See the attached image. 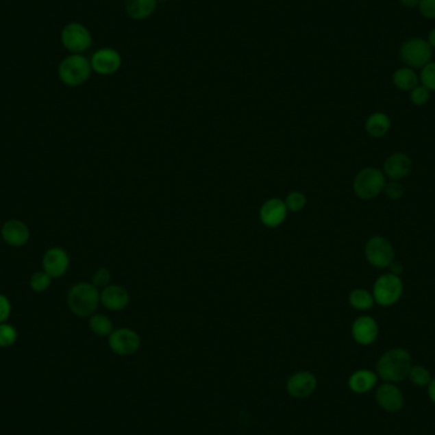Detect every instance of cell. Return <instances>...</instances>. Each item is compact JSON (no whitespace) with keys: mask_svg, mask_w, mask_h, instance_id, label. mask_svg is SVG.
I'll list each match as a JSON object with an SVG mask.
<instances>
[{"mask_svg":"<svg viewBox=\"0 0 435 435\" xmlns=\"http://www.w3.org/2000/svg\"><path fill=\"white\" fill-rule=\"evenodd\" d=\"M349 304L356 311H369L374 304L373 294L363 288H356L349 293Z\"/></svg>","mask_w":435,"mask_h":435,"instance_id":"23","label":"cell"},{"mask_svg":"<svg viewBox=\"0 0 435 435\" xmlns=\"http://www.w3.org/2000/svg\"><path fill=\"white\" fill-rule=\"evenodd\" d=\"M419 80L421 86H424L430 92H435V62H427L425 66L421 68Z\"/></svg>","mask_w":435,"mask_h":435,"instance_id":"27","label":"cell"},{"mask_svg":"<svg viewBox=\"0 0 435 435\" xmlns=\"http://www.w3.org/2000/svg\"><path fill=\"white\" fill-rule=\"evenodd\" d=\"M71 258L65 249L53 247L45 252L42 266L45 273L51 277H62L69 269Z\"/></svg>","mask_w":435,"mask_h":435,"instance_id":"16","label":"cell"},{"mask_svg":"<svg viewBox=\"0 0 435 435\" xmlns=\"http://www.w3.org/2000/svg\"><path fill=\"white\" fill-rule=\"evenodd\" d=\"M288 209L285 206L284 200L279 197H271L267 199L264 204L261 205L258 218L262 225L266 228H277L286 221L288 216Z\"/></svg>","mask_w":435,"mask_h":435,"instance_id":"11","label":"cell"},{"mask_svg":"<svg viewBox=\"0 0 435 435\" xmlns=\"http://www.w3.org/2000/svg\"><path fill=\"white\" fill-rule=\"evenodd\" d=\"M1 237L9 246L21 247L29 240V229L25 223L18 219H10L1 227Z\"/></svg>","mask_w":435,"mask_h":435,"instance_id":"18","label":"cell"},{"mask_svg":"<svg viewBox=\"0 0 435 435\" xmlns=\"http://www.w3.org/2000/svg\"><path fill=\"white\" fill-rule=\"evenodd\" d=\"M410 99L415 106H424L430 99V90L419 84L415 88L410 90Z\"/></svg>","mask_w":435,"mask_h":435,"instance_id":"30","label":"cell"},{"mask_svg":"<svg viewBox=\"0 0 435 435\" xmlns=\"http://www.w3.org/2000/svg\"><path fill=\"white\" fill-rule=\"evenodd\" d=\"M89 329L95 335L101 338H105V336L108 338L111 332L115 330L112 321L110 320V317H107L106 314H102V313H95L89 317Z\"/></svg>","mask_w":435,"mask_h":435,"instance_id":"24","label":"cell"},{"mask_svg":"<svg viewBox=\"0 0 435 435\" xmlns=\"http://www.w3.org/2000/svg\"><path fill=\"white\" fill-rule=\"evenodd\" d=\"M62 42L71 53H83L92 46V35L87 27L74 22L62 28Z\"/></svg>","mask_w":435,"mask_h":435,"instance_id":"9","label":"cell"},{"mask_svg":"<svg viewBox=\"0 0 435 435\" xmlns=\"http://www.w3.org/2000/svg\"><path fill=\"white\" fill-rule=\"evenodd\" d=\"M99 301L108 311H123L130 303V294L121 285L110 284L101 290Z\"/></svg>","mask_w":435,"mask_h":435,"instance_id":"17","label":"cell"},{"mask_svg":"<svg viewBox=\"0 0 435 435\" xmlns=\"http://www.w3.org/2000/svg\"><path fill=\"white\" fill-rule=\"evenodd\" d=\"M409 378L418 387H427L432 381L430 372L423 365H412L410 369Z\"/></svg>","mask_w":435,"mask_h":435,"instance_id":"26","label":"cell"},{"mask_svg":"<svg viewBox=\"0 0 435 435\" xmlns=\"http://www.w3.org/2000/svg\"><path fill=\"white\" fill-rule=\"evenodd\" d=\"M317 388V378L310 371H299L292 374L286 384L285 390L288 395L297 400L308 399Z\"/></svg>","mask_w":435,"mask_h":435,"instance_id":"10","label":"cell"},{"mask_svg":"<svg viewBox=\"0 0 435 435\" xmlns=\"http://www.w3.org/2000/svg\"><path fill=\"white\" fill-rule=\"evenodd\" d=\"M123 59L120 53L111 49L103 47L92 55L90 65L92 71H96L99 75H112L121 68Z\"/></svg>","mask_w":435,"mask_h":435,"instance_id":"12","label":"cell"},{"mask_svg":"<svg viewBox=\"0 0 435 435\" xmlns=\"http://www.w3.org/2000/svg\"><path fill=\"white\" fill-rule=\"evenodd\" d=\"M383 192L390 200H400L401 197L405 194V188H403V185L401 184V181H392V179H390V181L386 182Z\"/></svg>","mask_w":435,"mask_h":435,"instance_id":"31","label":"cell"},{"mask_svg":"<svg viewBox=\"0 0 435 435\" xmlns=\"http://www.w3.org/2000/svg\"><path fill=\"white\" fill-rule=\"evenodd\" d=\"M387 179L382 169L364 167L356 173L353 181V190L360 200H373L381 195Z\"/></svg>","mask_w":435,"mask_h":435,"instance_id":"3","label":"cell"},{"mask_svg":"<svg viewBox=\"0 0 435 435\" xmlns=\"http://www.w3.org/2000/svg\"><path fill=\"white\" fill-rule=\"evenodd\" d=\"M284 203L289 213H299L307 205V196L301 191H292L285 196Z\"/></svg>","mask_w":435,"mask_h":435,"instance_id":"25","label":"cell"},{"mask_svg":"<svg viewBox=\"0 0 435 435\" xmlns=\"http://www.w3.org/2000/svg\"><path fill=\"white\" fill-rule=\"evenodd\" d=\"M10 312H12V306H10L8 298L5 295L0 294V323L8 320Z\"/></svg>","mask_w":435,"mask_h":435,"instance_id":"34","label":"cell"},{"mask_svg":"<svg viewBox=\"0 0 435 435\" xmlns=\"http://www.w3.org/2000/svg\"><path fill=\"white\" fill-rule=\"evenodd\" d=\"M364 255L369 265L375 269H387L395 261V249L391 240L383 236H373L366 240Z\"/></svg>","mask_w":435,"mask_h":435,"instance_id":"7","label":"cell"},{"mask_svg":"<svg viewBox=\"0 0 435 435\" xmlns=\"http://www.w3.org/2000/svg\"><path fill=\"white\" fill-rule=\"evenodd\" d=\"M412 366V358L402 347H395L386 351L377 363V375L388 383H397L409 377Z\"/></svg>","mask_w":435,"mask_h":435,"instance_id":"1","label":"cell"},{"mask_svg":"<svg viewBox=\"0 0 435 435\" xmlns=\"http://www.w3.org/2000/svg\"><path fill=\"white\" fill-rule=\"evenodd\" d=\"M378 323L372 316H359L351 325V336L359 345H372L378 338Z\"/></svg>","mask_w":435,"mask_h":435,"instance_id":"13","label":"cell"},{"mask_svg":"<svg viewBox=\"0 0 435 435\" xmlns=\"http://www.w3.org/2000/svg\"><path fill=\"white\" fill-rule=\"evenodd\" d=\"M390 269H391V271H390V273H392V274H395V275L400 276L401 273H402V269H403V267H402V264H401V262H399V261H393L391 265H390Z\"/></svg>","mask_w":435,"mask_h":435,"instance_id":"35","label":"cell"},{"mask_svg":"<svg viewBox=\"0 0 435 435\" xmlns=\"http://www.w3.org/2000/svg\"><path fill=\"white\" fill-rule=\"evenodd\" d=\"M427 44L430 45V47L432 49H434L435 50V27L429 32V35H427Z\"/></svg>","mask_w":435,"mask_h":435,"instance_id":"38","label":"cell"},{"mask_svg":"<svg viewBox=\"0 0 435 435\" xmlns=\"http://www.w3.org/2000/svg\"><path fill=\"white\" fill-rule=\"evenodd\" d=\"M365 132L374 139H381L386 136L391 129V119L384 112H373L365 120Z\"/></svg>","mask_w":435,"mask_h":435,"instance_id":"19","label":"cell"},{"mask_svg":"<svg viewBox=\"0 0 435 435\" xmlns=\"http://www.w3.org/2000/svg\"><path fill=\"white\" fill-rule=\"evenodd\" d=\"M412 169V160L406 153L396 151L383 163V173L392 181H402L408 177Z\"/></svg>","mask_w":435,"mask_h":435,"instance_id":"14","label":"cell"},{"mask_svg":"<svg viewBox=\"0 0 435 435\" xmlns=\"http://www.w3.org/2000/svg\"><path fill=\"white\" fill-rule=\"evenodd\" d=\"M400 55L406 66L412 69H421L432 62L433 49L425 38L412 37L401 45Z\"/></svg>","mask_w":435,"mask_h":435,"instance_id":"6","label":"cell"},{"mask_svg":"<svg viewBox=\"0 0 435 435\" xmlns=\"http://www.w3.org/2000/svg\"><path fill=\"white\" fill-rule=\"evenodd\" d=\"M349 388L356 393H365L373 390L377 384V374L369 369L356 371L349 378Z\"/></svg>","mask_w":435,"mask_h":435,"instance_id":"21","label":"cell"},{"mask_svg":"<svg viewBox=\"0 0 435 435\" xmlns=\"http://www.w3.org/2000/svg\"><path fill=\"white\" fill-rule=\"evenodd\" d=\"M17 330L9 323H0V347H12L17 341Z\"/></svg>","mask_w":435,"mask_h":435,"instance_id":"29","label":"cell"},{"mask_svg":"<svg viewBox=\"0 0 435 435\" xmlns=\"http://www.w3.org/2000/svg\"><path fill=\"white\" fill-rule=\"evenodd\" d=\"M157 4L158 0H125V10L134 21H144L156 12Z\"/></svg>","mask_w":435,"mask_h":435,"instance_id":"20","label":"cell"},{"mask_svg":"<svg viewBox=\"0 0 435 435\" xmlns=\"http://www.w3.org/2000/svg\"><path fill=\"white\" fill-rule=\"evenodd\" d=\"M90 60L82 53H73L65 58L59 65V78L69 87H78L84 84L90 77Z\"/></svg>","mask_w":435,"mask_h":435,"instance_id":"4","label":"cell"},{"mask_svg":"<svg viewBox=\"0 0 435 435\" xmlns=\"http://www.w3.org/2000/svg\"><path fill=\"white\" fill-rule=\"evenodd\" d=\"M142 345L140 335L133 329L120 327L108 336V347L120 356H134Z\"/></svg>","mask_w":435,"mask_h":435,"instance_id":"8","label":"cell"},{"mask_svg":"<svg viewBox=\"0 0 435 435\" xmlns=\"http://www.w3.org/2000/svg\"><path fill=\"white\" fill-rule=\"evenodd\" d=\"M377 403L388 412H397L403 408L405 397L395 383H384L375 392Z\"/></svg>","mask_w":435,"mask_h":435,"instance_id":"15","label":"cell"},{"mask_svg":"<svg viewBox=\"0 0 435 435\" xmlns=\"http://www.w3.org/2000/svg\"><path fill=\"white\" fill-rule=\"evenodd\" d=\"M419 12L427 19H435V0H420Z\"/></svg>","mask_w":435,"mask_h":435,"instance_id":"33","label":"cell"},{"mask_svg":"<svg viewBox=\"0 0 435 435\" xmlns=\"http://www.w3.org/2000/svg\"><path fill=\"white\" fill-rule=\"evenodd\" d=\"M427 396H429L430 401L435 403V378L427 384Z\"/></svg>","mask_w":435,"mask_h":435,"instance_id":"36","label":"cell"},{"mask_svg":"<svg viewBox=\"0 0 435 435\" xmlns=\"http://www.w3.org/2000/svg\"><path fill=\"white\" fill-rule=\"evenodd\" d=\"M111 279H112L111 271L106 267H101L95 273L93 279H92V284L95 285L98 289H103V288H106V286L111 284Z\"/></svg>","mask_w":435,"mask_h":435,"instance_id":"32","label":"cell"},{"mask_svg":"<svg viewBox=\"0 0 435 435\" xmlns=\"http://www.w3.org/2000/svg\"><path fill=\"white\" fill-rule=\"evenodd\" d=\"M392 83L395 84L396 88L400 90H411L419 86V74L415 69L409 66H402L400 69L393 73L392 75Z\"/></svg>","mask_w":435,"mask_h":435,"instance_id":"22","label":"cell"},{"mask_svg":"<svg viewBox=\"0 0 435 435\" xmlns=\"http://www.w3.org/2000/svg\"><path fill=\"white\" fill-rule=\"evenodd\" d=\"M419 1L420 0H400L401 4L405 7V8H415L418 7Z\"/></svg>","mask_w":435,"mask_h":435,"instance_id":"37","label":"cell"},{"mask_svg":"<svg viewBox=\"0 0 435 435\" xmlns=\"http://www.w3.org/2000/svg\"><path fill=\"white\" fill-rule=\"evenodd\" d=\"M374 303L381 307H391L399 302L403 294V283L400 276L386 273L380 276L373 284Z\"/></svg>","mask_w":435,"mask_h":435,"instance_id":"5","label":"cell"},{"mask_svg":"<svg viewBox=\"0 0 435 435\" xmlns=\"http://www.w3.org/2000/svg\"><path fill=\"white\" fill-rule=\"evenodd\" d=\"M99 293V289L92 283L82 282L73 285L66 295L68 308L78 317H90L101 303Z\"/></svg>","mask_w":435,"mask_h":435,"instance_id":"2","label":"cell"},{"mask_svg":"<svg viewBox=\"0 0 435 435\" xmlns=\"http://www.w3.org/2000/svg\"><path fill=\"white\" fill-rule=\"evenodd\" d=\"M51 276L45 271H37L29 279V286L36 293H42L51 284Z\"/></svg>","mask_w":435,"mask_h":435,"instance_id":"28","label":"cell"}]
</instances>
